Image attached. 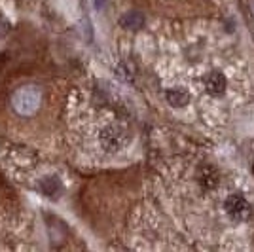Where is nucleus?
Wrapping results in <instances>:
<instances>
[{
  "instance_id": "obj_8",
  "label": "nucleus",
  "mask_w": 254,
  "mask_h": 252,
  "mask_svg": "<svg viewBox=\"0 0 254 252\" xmlns=\"http://www.w3.org/2000/svg\"><path fill=\"white\" fill-rule=\"evenodd\" d=\"M201 186L207 189H212L216 184H218V173L214 171L212 167H205L201 173Z\"/></svg>"
},
{
  "instance_id": "obj_6",
  "label": "nucleus",
  "mask_w": 254,
  "mask_h": 252,
  "mask_svg": "<svg viewBox=\"0 0 254 252\" xmlns=\"http://www.w3.org/2000/svg\"><path fill=\"white\" fill-rule=\"evenodd\" d=\"M40 188H42V193L50 195V197H55V195L63 189V186H61V182H59L57 177H46V179L40 182Z\"/></svg>"
},
{
  "instance_id": "obj_11",
  "label": "nucleus",
  "mask_w": 254,
  "mask_h": 252,
  "mask_svg": "<svg viewBox=\"0 0 254 252\" xmlns=\"http://www.w3.org/2000/svg\"><path fill=\"white\" fill-rule=\"evenodd\" d=\"M253 173H254V167H253Z\"/></svg>"
},
{
  "instance_id": "obj_10",
  "label": "nucleus",
  "mask_w": 254,
  "mask_h": 252,
  "mask_svg": "<svg viewBox=\"0 0 254 252\" xmlns=\"http://www.w3.org/2000/svg\"><path fill=\"white\" fill-rule=\"evenodd\" d=\"M93 2H95V8H97V10H101V8H103V6L106 4V0H93Z\"/></svg>"
},
{
  "instance_id": "obj_7",
  "label": "nucleus",
  "mask_w": 254,
  "mask_h": 252,
  "mask_svg": "<svg viewBox=\"0 0 254 252\" xmlns=\"http://www.w3.org/2000/svg\"><path fill=\"white\" fill-rule=\"evenodd\" d=\"M167 101H169L173 106L180 108V106L188 105L190 97H188L186 91H182V89H169V91H167Z\"/></svg>"
},
{
  "instance_id": "obj_2",
  "label": "nucleus",
  "mask_w": 254,
  "mask_h": 252,
  "mask_svg": "<svg viewBox=\"0 0 254 252\" xmlns=\"http://www.w3.org/2000/svg\"><path fill=\"white\" fill-rule=\"evenodd\" d=\"M226 212L232 216L233 220H245L249 214H251V205H249V201L245 199L243 195H239V193H233L230 195L228 199H226Z\"/></svg>"
},
{
  "instance_id": "obj_9",
  "label": "nucleus",
  "mask_w": 254,
  "mask_h": 252,
  "mask_svg": "<svg viewBox=\"0 0 254 252\" xmlns=\"http://www.w3.org/2000/svg\"><path fill=\"white\" fill-rule=\"evenodd\" d=\"M8 29H10V25H8V21H6L4 17H0V36H4V34L8 32Z\"/></svg>"
},
{
  "instance_id": "obj_4",
  "label": "nucleus",
  "mask_w": 254,
  "mask_h": 252,
  "mask_svg": "<svg viewBox=\"0 0 254 252\" xmlns=\"http://www.w3.org/2000/svg\"><path fill=\"white\" fill-rule=\"evenodd\" d=\"M205 87H207V91L211 95L224 93V89H226V76L222 72H218V70H214V72H211L205 78Z\"/></svg>"
},
{
  "instance_id": "obj_1",
  "label": "nucleus",
  "mask_w": 254,
  "mask_h": 252,
  "mask_svg": "<svg viewBox=\"0 0 254 252\" xmlns=\"http://www.w3.org/2000/svg\"><path fill=\"white\" fill-rule=\"evenodd\" d=\"M42 105V91L36 85H21L11 95V108L19 116H32Z\"/></svg>"
},
{
  "instance_id": "obj_5",
  "label": "nucleus",
  "mask_w": 254,
  "mask_h": 252,
  "mask_svg": "<svg viewBox=\"0 0 254 252\" xmlns=\"http://www.w3.org/2000/svg\"><path fill=\"white\" fill-rule=\"evenodd\" d=\"M120 23H122L124 29L137 31V29H140V27L144 25V15H142L140 11H129V13H126V15L120 19Z\"/></svg>"
},
{
  "instance_id": "obj_3",
  "label": "nucleus",
  "mask_w": 254,
  "mask_h": 252,
  "mask_svg": "<svg viewBox=\"0 0 254 252\" xmlns=\"http://www.w3.org/2000/svg\"><path fill=\"white\" fill-rule=\"evenodd\" d=\"M101 140H103V146H105L106 150H118V148L124 146V142H126L124 129H118V127H108V129H105V131H103Z\"/></svg>"
}]
</instances>
